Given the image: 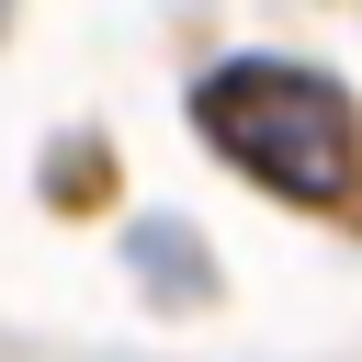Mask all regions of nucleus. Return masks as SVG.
<instances>
[{
    "label": "nucleus",
    "mask_w": 362,
    "mask_h": 362,
    "mask_svg": "<svg viewBox=\"0 0 362 362\" xmlns=\"http://www.w3.org/2000/svg\"><path fill=\"white\" fill-rule=\"evenodd\" d=\"M192 113H204V136L249 170V181H272L283 204H351L362 192V124H351V102H339V79H317V68H294V57H226L204 90H192Z\"/></svg>",
    "instance_id": "f257e3e1"
}]
</instances>
